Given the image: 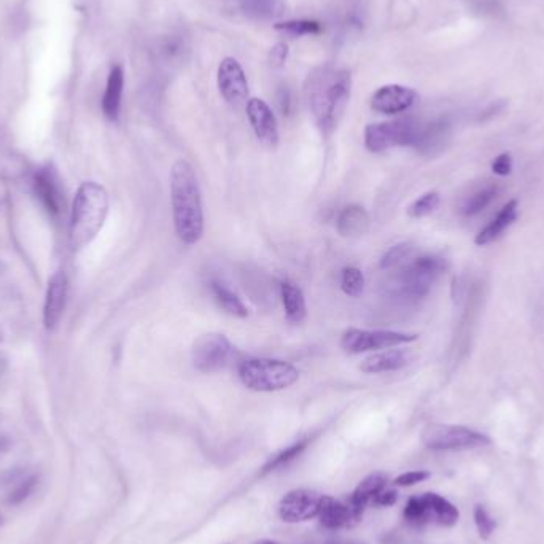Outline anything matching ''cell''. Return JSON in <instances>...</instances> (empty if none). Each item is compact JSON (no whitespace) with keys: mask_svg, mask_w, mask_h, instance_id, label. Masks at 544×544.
<instances>
[{"mask_svg":"<svg viewBox=\"0 0 544 544\" xmlns=\"http://www.w3.org/2000/svg\"><path fill=\"white\" fill-rule=\"evenodd\" d=\"M352 77L331 66L315 69L306 82V100L314 122L323 134H331L344 115L351 99Z\"/></svg>","mask_w":544,"mask_h":544,"instance_id":"6da1fadb","label":"cell"},{"mask_svg":"<svg viewBox=\"0 0 544 544\" xmlns=\"http://www.w3.org/2000/svg\"><path fill=\"white\" fill-rule=\"evenodd\" d=\"M170 200L177 236L186 246L198 244L204 233L200 184L192 164L184 160H178L170 170Z\"/></svg>","mask_w":544,"mask_h":544,"instance_id":"7a4b0ae2","label":"cell"},{"mask_svg":"<svg viewBox=\"0 0 544 544\" xmlns=\"http://www.w3.org/2000/svg\"><path fill=\"white\" fill-rule=\"evenodd\" d=\"M108 194L96 182H84L78 188L70 215V244L80 250L90 246L107 218Z\"/></svg>","mask_w":544,"mask_h":544,"instance_id":"3957f363","label":"cell"},{"mask_svg":"<svg viewBox=\"0 0 544 544\" xmlns=\"http://www.w3.org/2000/svg\"><path fill=\"white\" fill-rule=\"evenodd\" d=\"M239 379L248 390L279 391L298 382L299 371L287 361L247 359L239 363Z\"/></svg>","mask_w":544,"mask_h":544,"instance_id":"277c9868","label":"cell"},{"mask_svg":"<svg viewBox=\"0 0 544 544\" xmlns=\"http://www.w3.org/2000/svg\"><path fill=\"white\" fill-rule=\"evenodd\" d=\"M445 269L447 263L445 258L437 255L414 258L401 269L395 282V290L401 298L407 301L423 299L433 288L438 279L445 274Z\"/></svg>","mask_w":544,"mask_h":544,"instance_id":"5b68a950","label":"cell"},{"mask_svg":"<svg viewBox=\"0 0 544 544\" xmlns=\"http://www.w3.org/2000/svg\"><path fill=\"white\" fill-rule=\"evenodd\" d=\"M422 445L431 451H469L491 445V438L463 425L430 423L422 430Z\"/></svg>","mask_w":544,"mask_h":544,"instance_id":"8992f818","label":"cell"},{"mask_svg":"<svg viewBox=\"0 0 544 544\" xmlns=\"http://www.w3.org/2000/svg\"><path fill=\"white\" fill-rule=\"evenodd\" d=\"M421 130V124L413 118L368 124L365 130V146L373 154H381L391 146H415Z\"/></svg>","mask_w":544,"mask_h":544,"instance_id":"52a82bcc","label":"cell"},{"mask_svg":"<svg viewBox=\"0 0 544 544\" xmlns=\"http://www.w3.org/2000/svg\"><path fill=\"white\" fill-rule=\"evenodd\" d=\"M403 516L405 521L417 527L431 522L443 527H453L459 522L461 513L449 500L429 492L407 500Z\"/></svg>","mask_w":544,"mask_h":544,"instance_id":"ba28073f","label":"cell"},{"mask_svg":"<svg viewBox=\"0 0 544 544\" xmlns=\"http://www.w3.org/2000/svg\"><path fill=\"white\" fill-rule=\"evenodd\" d=\"M417 335L391 330H360L349 328L341 337V347L345 352L363 353L381 349H393L398 345L414 343Z\"/></svg>","mask_w":544,"mask_h":544,"instance_id":"9c48e42d","label":"cell"},{"mask_svg":"<svg viewBox=\"0 0 544 544\" xmlns=\"http://www.w3.org/2000/svg\"><path fill=\"white\" fill-rule=\"evenodd\" d=\"M233 355L234 347L228 337L220 333L202 335L193 344V367L201 373H217L228 367Z\"/></svg>","mask_w":544,"mask_h":544,"instance_id":"30bf717a","label":"cell"},{"mask_svg":"<svg viewBox=\"0 0 544 544\" xmlns=\"http://www.w3.org/2000/svg\"><path fill=\"white\" fill-rule=\"evenodd\" d=\"M323 495L311 489L288 492L277 505V514L285 522H306L319 516Z\"/></svg>","mask_w":544,"mask_h":544,"instance_id":"8fae6325","label":"cell"},{"mask_svg":"<svg viewBox=\"0 0 544 544\" xmlns=\"http://www.w3.org/2000/svg\"><path fill=\"white\" fill-rule=\"evenodd\" d=\"M218 90L233 107H240L247 102L248 98V82H247L244 69L240 67L234 58H225L218 67Z\"/></svg>","mask_w":544,"mask_h":544,"instance_id":"7c38bea8","label":"cell"},{"mask_svg":"<svg viewBox=\"0 0 544 544\" xmlns=\"http://www.w3.org/2000/svg\"><path fill=\"white\" fill-rule=\"evenodd\" d=\"M417 92L407 86L401 84H387L379 88L373 99H371V107L374 108L379 114L385 115H397L403 114L409 108L414 106L417 102Z\"/></svg>","mask_w":544,"mask_h":544,"instance_id":"4fadbf2b","label":"cell"},{"mask_svg":"<svg viewBox=\"0 0 544 544\" xmlns=\"http://www.w3.org/2000/svg\"><path fill=\"white\" fill-rule=\"evenodd\" d=\"M247 116L252 124L253 132L263 146H276L279 144V126L276 116L264 100L253 99L247 102Z\"/></svg>","mask_w":544,"mask_h":544,"instance_id":"5bb4252c","label":"cell"},{"mask_svg":"<svg viewBox=\"0 0 544 544\" xmlns=\"http://www.w3.org/2000/svg\"><path fill=\"white\" fill-rule=\"evenodd\" d=\"M317 517L327 529H351L361 521L363 511L353 508L349 501L344 503L328 495H323Z\"/></svg>","mask_w":544,"mask_h":544,"instance_id":"9a60e30c","label":"cell"},{"mask_svg":"<svg viewBox=\"0 0 544 544\" xmlns=\"http://www.w3.org/2000/svg\"><path fill=\"white\" fill-rule=\"evenodd\" d=\"M67 301V277L64 272H56L46 288L45 307H43V322L46 330H53L61 320Z\"/></svg>","mask_w":544,"mask_h":544,"instance_id":"2e32d148","label":"cell"},{"mask_svg":"<svg viewBox=\"0 0 544 544\" xmlns=\"http://www.w3.org/2000/svg\"><path fill=\"white\" fill-rule=\"evenodd\" d=\"M411 363V352L405 349H390L383 352L369 355L361 361L360 369L367 374H379L398 371Z\"/></svg>","mask_w":544,"mask_h":544,"instance_id":"e0dca14e","label":"cell"},{"mask_svg":"<svg viewBox=\"0 0 544 544\" xmlns=\"http://www.w3.org/2000/svg\"><path fill=\"white\" fill-rule=\"evenodd\" d=\"M34 186L46 210L51 215L59 214L62 206V192L59 180L54 176L53 170L40 169L34 177Z\"/></svg>","mask_w":544,"mask_h":544,"instance_id":"ac0fdd59","label":"cell"},{"mask_svg":"<svg viewBox=\"0 0 544 544\" xmlns=\"http://www.w3.org/2000/svg\"><path fill=\"white\" fill-rule=\"evenodd\" d=\"M517 212H519V202L517 201L513 200L506 202L497 217L484 230L477 233L475 239L476 246H489L492 242H495L497 239L501 238L503 233L516 222Z\"/></svg>","mask_w":544,"mask_h":544,"instance_id":"d6986e66","label":"cell"},{"mask_svg":"<svg viewBox=\"0 0 544 544\" xmlns=\"http://www.w3.org/2000/svg\"><path fill=\"white\" fill-rule=\"evenodd\" d=\"M124 90V72L122 66H114L108 74L106 92L102 98V110L104 115L110 122H116L122 110V100H123Z\"/></svg>","mask_w":544,"mask_h":544,"instance_id":"ffe728a7","label":"cell"},{"mask_svg":"<svg viewBox=\"0 0 544 544\" xmlns=\"http://www.w3.org/2000/svg\"><path fill=\"white\" fill-rule=\"evenodd\" d=\"M387 483H389L387 475H383L381 471L369 475L368 477H365V479L359 484V487L353 491L352 497L349 499V503H351L353 508H357V509H360V511H365L367 506L374 505V503H376L377 497L387 489Z\"/></svg>","mask_w":544,"mask_h":544,"instance_id":"44dd1931","label":"cell"},{"mask_svg":"<svg viewBox=\"0 0 544 544\" xmlns=\"http://www.w3.org/2000/svg\"><path fill=\"white\" fill-rule=\"evenodd\" d=\"M336 228L343 238H357L369 228V215L357 204L347 206L337 215Z\"/></svg>","mask_w":544,"mask_h":544,"instance_id":"7402d4cb","label":"cell"},{"mask_svg":"<svg viewBox=\"0 0 544 544\" xmlns=\"http://www.w3.org/2000/svg\"><path fill=\"white\" fill-rule=\"evenodd\" d=\"M500 190H501L500 185L493 184V182H485L481 186H477L468 194L465 200L461 201V214L463 217H475V215L481 214L484 209L489 208L499 196Z\"/></svg>","mask_w":544,"mask_h":544,"instance_id":"603a6c76","label":"cell"},{"mask_svg":"<svg viewBox=\"0 0 544 544\" xmlns=\"http://www.w3.org/2000/svg\"><path fill=\"white\" fill-rule=\"evenodd\" d=\"M449 138V123L445 120H438L435 123L422 128L415 148L422 154H435L445 146Z\"/></svg>","mask_w":544,"mask_h":544,"instance_id":"cb8c5ba5","label":"cell"},{"mask_svg":"<svg viewBox=\"0 0 544 544\" xmlns=\"http://www.w3.org/2000/svg\"><path fill=\"white\" fill-rule=\"evenodd\" d=\"M248 18L258 21H274L284 15V0H236Z\"/></svg>","mask_w":544,"mask_h":544,"instance_id":"d4e9b609","label":"cell"},{"mask_svg":"<svg viewBox=\"0 0 544 544\" xmlns=\"http://www.w3.org/2000/svg\"><path fill=\"white\" fill-rule=\"evenodd\" d=\"M282 290V303H284L285 314L287 319L293 323H301L306 319V299L303 295V290L298 285L292 282H284L280 285Z\"/></svg>","mask_w":544,"mask_h":544,"instance_id":"484cf974","label":"cell"},{"mask_svg":"<svg viewBox=\"0 0 544 544\" xmlns=\"http://www.w3.org/2000/svg\"><path fill=\"white\" fill-rule=\"evenodd\" d=\"M210 290H212V295H214L217 304L222 307L226 314L233 315V317H239V319H246V317H248V309H247L246 304L242 303V299L239 298L236 293L231 292L230 288L225 287L222 282L214 280V282L210 284Z\"/></svg>","mask_w":544,"mask_h":544,"instance_id":"4316f807","label":"cell"},{"mask_svg":"<svg viewBox=\"0 0 544 544\" xmlns=\"http://www.w3.org/2000/svg\"><path fill=\"white\" fill-rule=\"evenodd\" d=\"M277 31L285 32L292 37H303V35H315L322 32V26L317 21L311 20H293L285 23L276 24Z\"/></svg>","mask_w":544,"mask_h":544,"instance_id":"83f0119b","label":"cell"},{"mask_svg":"<svg viewBox=\"0 0 544 544\" xmlns=\"http://www.w3.org/2000/svg\"><path fill=\"white\" fill-rule=\"evenodd\" d=\"M341 288L351 298H359L365 290V276L359 268H344L341 274Z\"/></svg>","mask_w":544,"mask_h":544,"instance_id":"f1b7e54d","label":"cell"},{"mask_svg":"<svg viewBox=\"0 0 544 544\" xmlns=\"http://www.w3.org/2000/svg\"><path fill=\"white\" fill-rule=\"evenodd\" d=\"M439 202H441V196L438 192L423 193L422 196H419L417 200L407 208V215L413 217V218H422V217H427V215L435 212L439 208Z\"/></svg>","mask_w":544,"mask_h":544,"instance_id":"f546056e","label":"cell"},{"mask_svg":"<svg viewBox=\"0 0 544 544\" xmlns=\"http://www.w3.org/2000/svg\"><path fill=\"white\" fill-rule=\"evenodd\" d=\"M307 443H309L307 439H303V441H298V443H295V445H290V447H287L282 453H277L276 457H272V459L268 461V465L263 468V471L268 473V471H272V469H276V468L284 467L287 463L295 461V459H296L298 455H301V453L306 449Z\"/></svg>","mask_w":544,"mask_h":544,"instance_id":"4dcf8cb0","label":"cell"},{"mask_svg":"<svg viewBox=\"0 0 544 544\" xmlns=\"http://www.w3.org/2000/svg\"><path fill=\"white\" fill-rule=\"evenodd\" d=\"M414 252V248L411 244H398V246L391 247L389 252L385 253L381 260V268L391 269L395 266H399L401 263L411 256V253Z\"/></svg>","mask_w":544,"mask_h":544,"instance_id":"1f68e13d","label":"cell"},{"mask_svg":"<svg viewBox=\"0 0 544 544\" xmlns=\"http://www.w3.org/2000/svg\"><path fill=\"white\" fill-rule=\"evenodd\" d=\"M475 522L477 533L483 540H489L492 533L497 529V522L492 517L491 513L481 505L475 508Z\"/></svg>","mask_w":544,"mask_h":544,"instance_id":"d6a6232c","label":"cell"},{"mask_svg":"<svg viewBox=\"0 0 544 544\" xmlns=\"http://www.w3.org/2000/svg\"><path fill=\"white\" fill-rule=\"evenodd\" d=\"M34 485H35V477H29V479L23 481V483L16 487L15 491L10 493L8 503H12V505L23 503L24 500L31 495V492L34 491Z\"/></svg>","mask_w":544,"mask_h":544,"instance_id":"836d02e7","label":"cell"},{"mask_svg":"<svg viewBox=\"0 0 544 544\" xmlns=\"http://www.w3.org/2000/svg\"><path fill=\"white\" fill-rule=\"evenodd\" d=\"M429 471H423V469H419V471H407L405 475L398 476V477L393 481V484H395V485H399V487H409V485L422 483V481H425V479H429Z\"/></svg>","mask_w":544,"mask_h":544,"instance_id":"e575fe53","label":"cell"},{"mask_svg":"<svg viewBox=\"0 0 544 544\" xmlns=\"http://www.w3.org/2000/svg\"><path fill=\"white\" fill-rule=\"evenodd\" d=\"M492 170L493 174L500 177H506L511 174L513 170V158L509 154H501L492 162Z\"/></svg>","mask_w":544,"mask_h":544,"instance_id":"d590c367","label":"cell"},{"mask_svg":"<svg viewBox=\"0 0 544 544\" xmlns=\"http://www.w3.org/2000/svg\"><path fill=\"white\" fill-rule=\"evenodd\" d=\"M287 54H288V48L285 43H277L272 51H271V64L274 67H282L284 62L287 61Z\"/></svg>","mask_w":544,"mask_h":544,"instance_id":"8d00e7d4","label":"cell"},{"mask_svg":"<svg viewBox=\"0 0 544 544\" xmlns=\"http://www.w3.org/2000/svg\"><path fill=\"white\" fill-rule=\"evenodd\" d=\"M398 500V493L397 491H390V489H385V491L377 497L374 506H391L397 503Z\"/></svg>","mask_w":544,"mask_h":544,"instance_id":"74e56055","label":"cell"},{"mask_svg":"<svg viewBox=\"0 0 544 544\" xmlns=\"http://www.w3.org/2000/svg\"><path fill=\"white\" fill-rule=\"evenodd\" d=\"M256 544H277V543H274V541H260V543H256Z\"/></svg>","mask_w":544,"mask_h":544,"instance_id":"f35d334b","label":"cell"},{"mask_svg":"<svg viewBox=\"0 0 544 544\" xmlns=\"http://www.w3.org/2000/svg\"><path fill=\"white\" fill-rule=\"evenodd\" d=\"M2 524H4V517H2V516H0V525H2Z\"/></svg>","mask_w":544,"mask_h":544,"instance_id":"ab89813d","label":"cell"},{"mask_svg":"<svg viewBox=\"0 0 544 544\" xmlns=\"http://www.w3.org/2000/svg\"><path fill=\"white\" fill-rule=\"evenodd\" d=\"M0 341H2V336H0Z\"/></svg>","mask_w":544,"mask_h":544,"instance_id":"60d3db41","label":"cell"}]
</instances>
